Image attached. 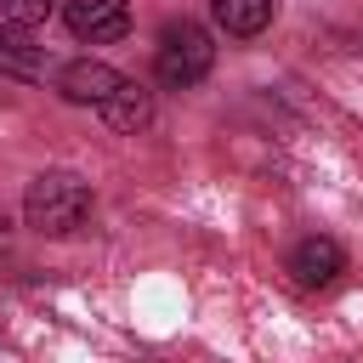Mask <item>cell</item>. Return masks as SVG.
Instances as JSON below:
<instances>
[{
    "mask_svg": "<svg viewBox=\"0 0 363 363\" xmlns=\"http://www.w3.org/2000/svg\"><path fill=\"white\" fill-rule=\"evenodd\" d=\"M23 221L45 238H68L91 221V187L68 170H40L23 193Z\"/></svg>",
    "mask_w": 363,
    "mask_h": 363,
    "instance_id": "1",
    "label": "cell"
},
{
    "mask_svg": "<svg viewBox=\"0 0 363 363\" xmlns=\"http://www.w3.org/2000/svg\"><path fill=\"white\" fill-rule=\"evenodd\" d=\"M210 62H216V40H210L204 23H193V17L164 23V34H159V45H153V74H159V85L187 91V85H199V79L210 74Z\"/></svg>",
    "mask_w": 363,
    "mask_h": 363,
    "instance_id": "2",
    "label": "cell"
},
{
    "mask_svg": "<svg viewBox=\"0 0 363 363\" xmlns=\"http://www.w3.org/2000/svg\"><path fill=\"white\" fill-rule=\"evenodd\" d=\"M62 17L74 28V40H91V45H108V40L130 34V0H68Z\"/></svg>",
    "mask_w": 363,
    "mask_h": 363,
    "instance_id": "3",
    "label": "cell"
},
{
    "mask_svg": "<svg viewBox=\"0 0 363 363\" xmlns=\"http://www.w3.org/2000/svg\"><path fill=\"white\" fill-rule=\"evenodd\" d=\"M119 85H125V74L108 68V62H96V57H74V62L57 68V91H62L68 102H85V108H102Z\"/></svg>",
    "mask_w": 363,
    "mask_h": 363,
    "instance_id": "4",
    "label": "cell"
},
{
    "mask_svg": "<svg viewBox=\"0 0 363 363\" xmlns=\"http://www.w3.org/2000/svg\"><path fill=\"white\" fill-rule=\"evenodd\" d=\"M289 272H295L301 289H323V284H335V278L346 272V250H340L335 238L312 233V238H301V244L289 250Z\"/></svg>",
    "mask_w": 363,
    "mask_h": 363,
    "instance_id": "5",
    "label": "cell"
},
{
    "mask_svg": "<svg viewBox=\"0 0 363 363\" xmlns=\"http://www.w3.org/2000/svg\"><path fill=\"white\" fill-rule=\"evenodd\" d=\"M45 68H51L45 45H34L28 28L0 17V79H45Z\"/></svg>",
    "mask_w": 363,
    "mask_h": 363,
    "instance_id": "6",
    "label": "cell"
},
{
    "mask_svg": "<svg viewBox=\"0 0 363 363\" xmlns=\"http://www.w3.org/2000/svg\"><path fill=\"white\" fill-rule=\"evenodd\" d=\"M96 113L108 119V130H125V136H130V130H142V125L153 119V91H147V85H136V79H125V85H119Z\"/></svg>",
    "mask_w": 363,
    "mask_h": 363,
    "instance_id": "7",
    "label": "cell"
},
{
    "mask_svg": "<svg viewBox=\"0 0 363 363\" xmlns=\"http://www.w3.org/2000/svg\"><path fill=\"white\" fill-rule=\"evenodd\" d=\"M272 11H278V0H210L216 28H221V34H233V40L261 34V28L272 23Z\"/></svg>",
    "mask_w": 363,
    "mask_h": 363,
    "instance_id": "8",
    "label": "cell"
},
{
    "mask_svg": "<svg viewBox=\"0 0 363 363\" xmlns=\"http://www.w3.org/2000/svg\"><path fill=\"white\" fill-rule=\"evenodd\" d=\"M51 11H57V0H0V17L17 28H40Z\"/></svg>",
    "mask_w": 363,
    "mask_h": 363,
    "instance_id": "9",
    "label": "cell"
},
{
    "mask_svg": "<svg viewBox=\"0 0 363 363\" xmlns=\"http://www.w3.org/2000/svg\"><path fill=\"white\" fill-rule=\"evenodd\" d=\"M0 250H6V216H0Z\"/></svg>",
    "mask_w": 363,
    "mask_h": 363,
    "instance_id": "10",
    "label": "cell"
}]
</instances>
